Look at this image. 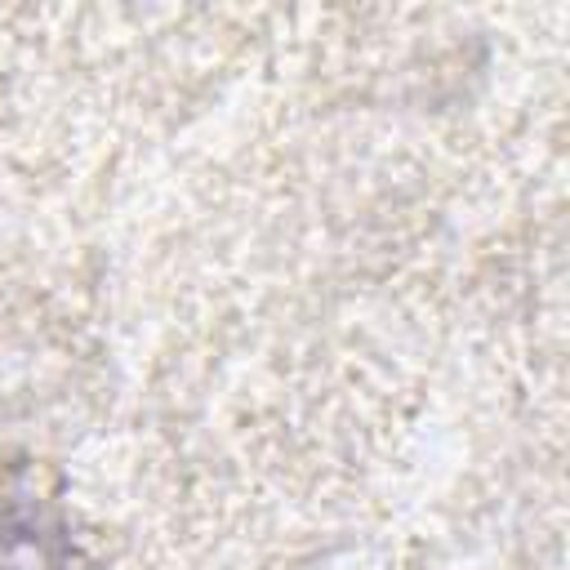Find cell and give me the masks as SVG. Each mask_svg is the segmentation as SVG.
<instances>
[{"mask_svg": "<svg viewBox=\"0 0 570 570\" xmlns=\"http://www.w3.org/2000/svg\"><path fill=\"white\" fill-rule=\"evenodd\" d=\"M0 570H71V552L31 517H0Z\"/></svg>", "mask_w": 570, "mask_h": 570, "instance_id": "cell-1", "label": "cell"}]
</instances>
